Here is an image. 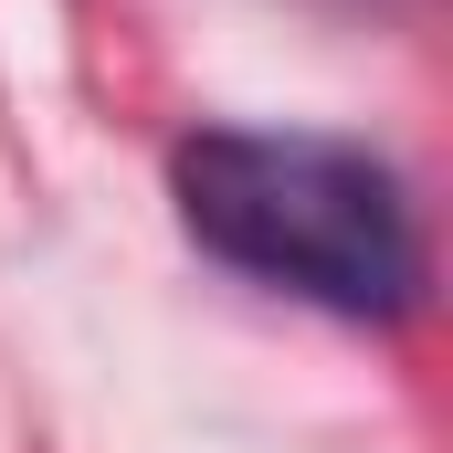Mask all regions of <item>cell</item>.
<instances>
[{
    "mask_svg": "<svg viewBox=\"0 0 453 453\" xmlns=\"http://www.w3.org/2000/svg\"><path fill=\"white\" fill-rule=\"evenodd\" d=\"M180 222L232 274L327 306L358 327H401L422 306V222L390 158L306 127H201L169 158Z\"/></svg>",
    "mask_w": 453,
    "mask_h": 453,
    "instance_id": "cell-1",
    "label": "cell"
}]
</instances>
